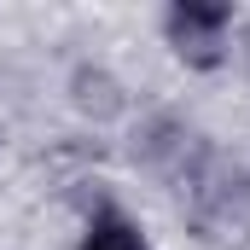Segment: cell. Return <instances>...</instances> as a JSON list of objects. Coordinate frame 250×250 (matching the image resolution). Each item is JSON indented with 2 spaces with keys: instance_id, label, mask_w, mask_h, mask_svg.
<instances>
[{
  "instance_id": "1",
  "label": "cell",
  "mask_w": 250,
  "mask_h": 250,
  "mask_svg": "<svg viewBox=\"0 0 250 250\" xmlns=\"http://www.w3.org/2000/svg\"><path fill=\"white\" fill-rule=\"evenodd\" d=\"M227 23H233V6H221V0H181V6H169V41L192 64H215L221 59Z\"/></svg>"
},
{
  "instance_id": "2",
  "label": "cell",
  "mask_w": 250,
  "mask_h": 250,
  "mask_svg": "<svg viewBox=\"0 0 250 250\" xmlns=\"http://www.w3.org/2000/svg\"><path fill=\"white\" fill-rule=\"evenodd\" d=\"M82 250H146V245H140V227H134V221H123V215H99V221L87 227Z\"/></svg>"
}]
</instances>
